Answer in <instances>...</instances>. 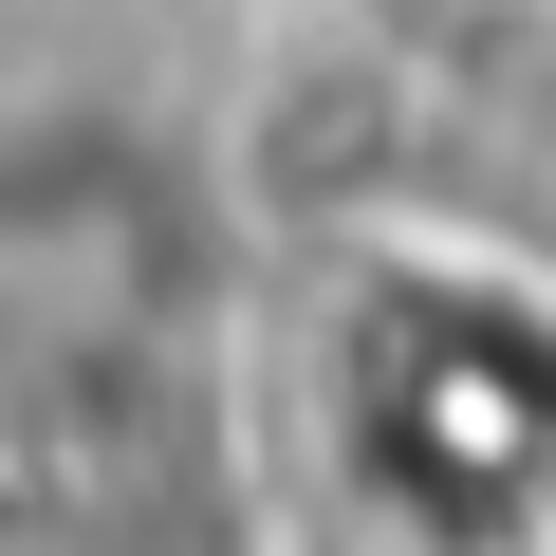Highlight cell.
<instances>
[{"instance_id":"6da1fadb","label":"cell","mask_w":556,"mask_h":556,"mask_svg":"<svg viewBox=\"0 0 556 556\" xmlns=\"http://www.w3.org/2000/svg\"><path fill=\"white\" fill-rule=\"evenodd\" d=\"M241 167L130 93L0 112V464L56 519L186 501L223 464Z\"/></svg>"},{"instance_id":"7a4b0ae2","label":"cell","mask_w":556,"mask_h":556,"mask_svg":"<svg viewBox=\"0 0 556 556\" xmlns=\"http://www.w3.org/2000/svg\"><path fill=\"white\" fill-rule=\"evenodd\" d=\"M316 464L390 556L556 538V278L501 241H371L316 316Z\"/></svg>"},{"instance_id":"3957f363","label":"cell","mask_w":556,"mask_h":556,"mask_svg":"<svg viewBox=\"0 0 556 556\" xmlns=\"http://www.w3.org/2000/svg\"><path fill=\"white\" fill-rule=\"evenodd\" d=\"M519 556H556V538H519Z\"/></svg>"}]
</instances>
